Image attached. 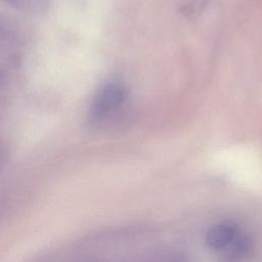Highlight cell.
<instances>
[{"mask_svg": "<svg viewBox=\"0 0 262 262\" xmlns=\"http://www.w3.org/2000/svg\"><path fill=\"white\" fill-rule=\"evenodd\" d=\"M127 98V90L118 82L104 84L94 96L90 108V117L93 121H100L121 107Z\"/></svg>", "mask_w": 262, "mask_h": 262, "instance_id": "7a4b0ae2", "label": "cell"}, {"mask_svg": "<svg viewBox=\"0 0 262 262\" xmlns=\"http://www.w3.org/2000/svg\"><path fill=\"white\" fill-rule=\"evenodd\" d=\"M210 249L229 256L242 257L252 248L251 238L234 223L220 222L213 225L206 234Z\"/></svg>", "mask_w": 262, "mask_h": 262, "instance_id": "6da1fadb", "label": "cell"}, {"mask_svg": "<svg viewBox=\"0 0 262 262\" xmlns=\"http://www.w3.org/2000/svg\"><path fill=\"white\" fill-rule=\"evenodd\" d=\"M210 0H190L181 8V13L188 19L198 17L208 6Z\"/></svg>", "mask_w": 262, "mask_h": 262, "instance_id": "3957f363", "label": "cell"}]
</instances>
